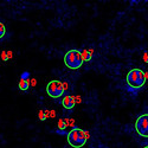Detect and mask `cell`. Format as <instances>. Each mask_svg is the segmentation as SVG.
<instances>
[{
	"label": "cell",
	"mask_w": 148,
	"mask_h": 148,
	"mask_svg": "<svg viewBox=\"0 0 148 148\" xmlns=\"http://www.w3.org/2000/svg\"><path fill=\"white\" fill-rule=\"evenodd\" d=\"M88 139H89V133L81 129V128H76V127L72 128L66 135L68 143L73 148L83 147L85 143H87Z\"/></svg>",
	"instance_id": "obj_1"
},
{
	"label": "cell",
	"mask_w": 148,
	"mask_h": 148,
	"mask_svg": "<svg viewBox=\"0 0 148 148\" xmlns=\"http://www.w3.org/2000/svg\"><path fill=\"white\" fill-rule=\"evenodd\" d=\"M146 73L140 69H132L126 77L128 87L133 89H141L146 83Z\"/></svg>",
	"instance_id": "obj_2"
},
{
	"label": "cell",
	"mask_w": 148,
	"mask_h": 148,
	"mask_svg": "<svg viewBox=\"0 0 148 148\" xmlns=\"http://www.w3.org/2000/svg\"><path fill=\"white\" fill-rule=\"evenodd\" d=\"M83 58H82V53L79 50H70L65 53L64 56V64L71 69V70H77L83 65Z\"/></svg>",
	"instance_id": "obj_3"
},
{
	"label": "cell",
	"mask_w": 148,
	"mask_h": 148,
	"mask_svg": "<svg viewBox=\"0 0 148 148\" xmlns=\"http://www.w3.org/2000/svg\"><path fill=\"white\" fill-rule=\"evenodd\" d=\"M68 87V84L62 83L60 81H51L49 82L46 85V92L51 98H58L60 96H63L65 89Z\"/></svg>",
	"instance_id": "obj_4"
},
{
	"label": "cell",
	"mask_w": 148,
	"mask_h": 148,
	"mask_svg": "<svg viewBox=\"0 0 148 148\" xmlns=\"http://www.w3.org/2000/svg\"><path fill=\"white\" fill-rule=\"evenodd\" d=\"M135 130L142 138H148V114H142L135 121Z\"/></svg>",
	"instance_id": "obj_5"
},
{
	"label": "cell",
	"mask_w": 148,
	"mask_h": 148,
	"mask_svg": "<svg viewBox=\"0 0 148 148\" xmlns=\"http://www.w3.org/2000/svg\"><path fill=\"white\" fill-rule=\"evenodd\" d=\"M62 104H63V107L65 108V109H72L73 107L76 106V100H75V97L73 96H70V95H68V96H65L64 98H63V101H62Z\"/></svg>",
	"instance_id": "obj_6"
},
{
	"label": "cell",
	"mask_w": 148,
	"mask_h": 148,
	"mask_svg": "<svg viewBox=\"0 0 148 148\" xmlns=\"http://www.w3.org/2000/svg\"><path fill=\"white\" fill-rule=\"evenodd\" d=\"M30 84H31V82H30L29 78L27 79H20L19 81V89L23 90V91H26L30 88Z\"/></svg>",
	"instance_id": "obj_7"
},
{
	"label": "cell",
	"mask_w": 148,
	"mask_h": 148,
	"mask_svg": "<svg viewBox=\"0 0 148 148\" xmlns=\"http://www.w3.org/2000/svg\"><path fill=\"white\" fill-rule=\"evenodd\" d=\"M82 53V58H83V62H89L92 57V49H89V50H84V51H81Z\"/></svg>",
	"instance_id": "obj_8"
},
{
	"label": "cell",
	"mask_w": 148,
	"mask_h": 148,
	"mask_svg": "<svg viewBox=\"0 0 148 148\" xmlns=\"http://www.w3.org/2000/svg\"><path fill=\"white\" fill-rule=\"evenodd\" d=\"M5 34H6V27H5L4 24L0 21V39H3L5 37Z\"/></svg>",
	"instance_id": "obj_9"
},
{
	"label": "cell",
	"mask_w": 148,
	"mask_h": 148,
	"mask_svg": "<svg viewBox=\"0 0 148 148\" xmlns=\"http://www.w3.org/2000/svg\"><path fill=\"white\" fill-rule=\"evenodd\" d=\"M65 127H66V121H65V120H60V121H59L58 128H59V129H64Z\"/></svg>",
	"instance_id": "obj_10"
},
{
	"label": "cell",
	"mask_w": 148,
	"mask_h": 148,
	"mask_svg": "<svg viewBox=\"0 0 148 148\" xmlns=\"http://www.w3.org/2000/svg\"><path fill=\"white\" fill-rule=\"evenodd\" d=\"M39 119H40V121H45L46 116L44 115V112H40V113H39Z\"/></svg>",
	"instance_id": "obj_11"
},
{
	"label": "cell",
	"mask_w": 148,
	"mask_h": 148,
	"mask_svg": "<svg viewBox=\"0 0 148 148\" xmlns=\"http://www.w3.org/2000/svg\"><path fill=\"white\" fill-rule=\"evenodd\" d=\"M29 76H30V73H29V72H24L23 75H21V79H27L26 77H29Z\"/></svg>",
	"instance_id": "obj_12"
},
{
	"label": "cell",
	"mask_w": 148,
	"mask_h": 148,
	"mask_svg": "<svg viewBox=\"0 0 148 148\" xmlns=\"http://www.w3.org/2000/svg\"><path fill=\"white\" fill-rule=\"evenodd\" d=\"M1 58H3V60H7V59H8V58H7V53H6L5 51L1 53Z\"/></svg>",
	"instance_id": "obj_13"
},
{
	"label": "cell",
	"mask_w": 148,
	"mask_h": 148,
	"mask_svg": "<svg viewBox=\"0 0 148 148\" xmlns=\"http://www.w3.org/2000/svg\"><path fill=\"white\" fill-rule=\"evenodd\" d=\"M6 53H7V58H8V59L12 58V52H11V51H7Z\"/></svg>",
	"instance_id": "obj_14"
},
{
	"label": "cell",
	"mask_w": 148,
	"mask_h": 148,
	"mask_svg": "<svg viewBox=\"0 0 148 148\" xmlns=\"http://www.w3.org/2000/svg\"><path fill=\"white\" fill-rule=\"evenodd\" d=\"M143 148H148V146H147V147H143Z\"/></svg>",
	"instance_id": "obj_15"
}]
</instances>
